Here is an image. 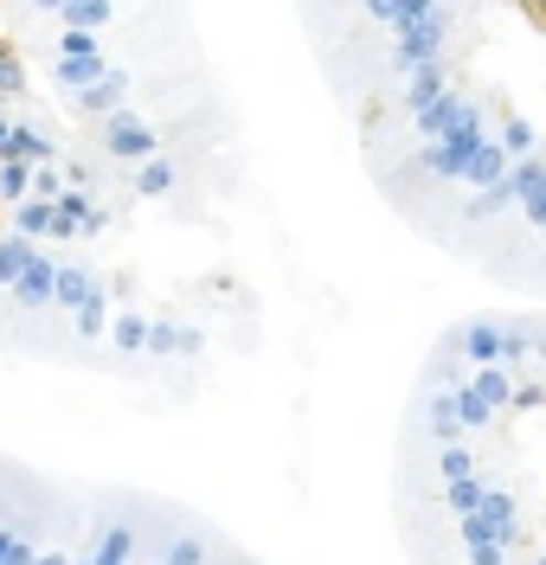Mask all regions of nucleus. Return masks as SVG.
Here are the masks:
<instances>
[{"instance_id": "nucleus-1", "label": "nucleus", "mask_w": 546, "mask_h": 565, "mask_svg": "<svg viewBox=\"0 0 546 565\" xmlns=\"http://www.w3.org/2000/svg\"><path fill=\"white\" fill-rule=\"evenodd\" d=\"M463 373L482 398H508V405H521L546 424V321H495V348L482 360H463ZM470 476L482 494H475V508L457 514V540H463L470 565H546V533H534V521H521L495 482H482L475 457Z\"/></svg>"}, {"instance_id": "nucleus-2", "label": "nucleus", "mask_w": 546, "mask_h": 565, "mask_svg": "<svg viewBox=\"0 0 546 565\" xmlns=\"http://www.w3.org/2000/svg\"><path fill=\"white\" fill-rule=\"evenodd\" d=\"M104 148H109V154H122V161H136V168H142L148 154H161V141L148 136L136 116H109V122H104Z\"/></svg>"}, {"instance_id": "nucleus-3", "label": "nucleus", "mask_w": 546, "mask_h": 565, "mask_svg": "<svg viewBox=\"0 0 546 565\" xmlns=\"http://www.w3.org/2000/svg\"><path fill=\"white\" fill-rule=\"evenodd\" d=\"M52 289H58V270H52L45 257H26V270L13 277V296H20V309H45V302H52Z\"/></svg>"}, {"instance_id": "nucleus-4", "label": "nucleus", "mask_w": 546, "mask_h": 565, "mask_svg": "<svg viewBox=\"0 0 546 565\" xmlns=\"http://www.w3.org/2000/svg\"><path fill=\"white\" fill-rule=\"evenodd\" d=\"M72 328L84 334V341H104V334H109V289H104V282H97V289L72 309Z\"/></svg>"}, {"instance_id": "nucleus-5", "label": "nucleus", "mask_w": 546, "mask_h": 565, "mask_svg": "<svg viewBox=\"0 0 546 565\" xmlns=\"http://www.w3.org/2000/svg\"><path fill=\"white\" fill-rule=\"evenodd\" d=\"M90 559H97V565H129V559H136V527H122V521L104 527V533H97V546H90Z\"/></svg>"}, {"instance_id": "nucleus-6", "label": "nucleus", "mask_w": 546, "mask_h": 565, "mask_svg": "<svg viewBox=\"0 0 546 565\" xmlns=\"http://www.w3.org/2000/svg\"><path fill=\"white\" fill-rule=\"evenodd\" d=\"M13 232H20V238H45V232H52V200L26 193V200L13 206Z\"/></svg>"}, {"instance_id": "nucleus-7", "label": "nucleus", "mask_w": 546, "mask_h": 565, "mask_svg": "<svg viewBox=\"0 0 546 565\" xmlns=\"http://www.w3.org/2000/svg\"><path fill=\"white\" fill-rule=\"evenodd\" d=\"M116 97H122V71H104L97 84H84V90H77V109H90V116H97V109H116Z\"/></svg>"}, {"instance_id": "nucleus-8", "label": "nucleus", "mask_w": 546, "mask_h": 565, "mask_svg": "<svg viewBox=\"0 0 546 565\" xmlns=\"http://www.w3.org/2000/svg\"><path fill=\"white\" fill-rule=\"evenodd\" d=\"M109 341L122 353H142L148 348V321L136 316V309H122V316H109Z\"/></svg>"}, {"instance_id": "nucleus-9", "label": "nucleus", "mask_w": 546, "mask_h": 565, "mask_svg": "<svg viewBox=\"0 0 546 565\" xmlns=\"http://www.w3.org/2000/svg\"><path fill=\"white\" fill-rule=\"evenodd\" d=\"M26 257H39L33 238H20V232H13V238H0V289H13V277L26 270Z\"/></svg>"}, {"instance_id": "nucleus-10", "label": "nucleus", "mask_w": 546, "mask_h": 565, "mask_svg": "<svg viewBox=\"0 0 546 565\" xmlns=\"http://www.w3.org/2000/svg\"><path fill=\"white\" fill-rule=\"evenodd\" d=\"M26 193H33V168H26V161H0V200L20 206Z\"/></svg>"}, {"instance_id": "nucleus-11", "label": "nucleus", "mask_w": 546, "mask_h": 565, "mask_svg": "<svg viewBox=\"0 0 546 565\" xmlns=\"http://www.w3.org/2000/svg\"><path fill=\"white\" fill-rule=\"evenodd\" d=\"M136 186H142V193H168V186H174V161H168V154H148L142 168H136Z\"/></svg>"}, {"instance_id": "nucleus-12", "label": "nucleus", "mask_w": 546, "mask_h": 565, "mask_svg": "<svg viewBox=\"0 0 546 565\" xmlns=\"http://www.w3.org/2000/svg\"><path fill=\"white\" fill-rule=\"evenodd\" d=\"M90 289H97V282H90V270H58V289H52V302H58V309H77Z\"/></svg>"}, {"instance_id": "nucleus-13", "label": "nucleus", "mask_w": 546, "mask_h": 565, "mask_svg": "<svg viewBox=\"0 0 546 565\" xmlns=\"http://www.w3.org/2000/svg\"><path fill=\"white\" fill-rule=\"evenodd\" d=\"M181 321H148V353H154V360H174V353H181Z\"/></svg>"}, {"instance_id": "nucleus-14", "label": "nucleus", "mask_w": 546, "mask_h": 565, "mask_svg": "<svg viewBox=\"0 0 546 565\" xmlns=\"http://www.w3.org/2000/svg\"><path fill=\"white\" fill-rule=\"evenodd\" d=\"M65 20L90 33V26H104V20H109V0H65Z\"/></svg>"}, {"instance_id": "nucleus-15", "label": "nucleus", "mask_w": 546, "mask_h": 565, "mask_svg": "<svg viewBox=\"0 0 546 565\" xmlns=\"http://www.w3.org/2000/svg\"><path fill=\"white\" fill-rule=\"evenodd\" d=\"M33 559H39V553L26 546V540H20V533L0 527V565H33Z\"/></svg>"}, {"instance_id": "nucleus-16", "label": "nucleus", "mask_w": 546, "mask_h": 565, "mask_svg": "<svg viewBox=\"0 0 546 565\" xmlns=\"http://www.w3.org/2000/svg\"><path fill=\"white\" fill-rule=\"evenodd\" d=\"M206 559H213V553H206V540H174L161 565H206Z\"/></svg>"}, {"instance_id": "nucleus-17", "label": "nucleus", "mask_w": 546, "mask_h": 565, "mask_svg": "<svg viewBox=\"0 0 546 565\" xmlns=\"http://www.w3.org/2000/svg\"><path fill=\"white\" fill-rule=\"evenodd\" d=\"M33 193H39V200H52V206L65 200V180H58V168H52V161H45V168H33Z\"/></svg>"}, {"instance_id": "nucleus-18", "label": "nucleus", "mask_w": 546, "mask_h": 565, "mask_svg": "<svg viewBox=\"0 0 546 565\" xmlns=\"http://www.w3.org/2000/svg\"><path fill=\"white\" fill-rule=\"evenodd\" d=\"M20 84H26V65H20V58H13V52H0V90H7V97H13V90H20Z\"/></svg>"}, {"instance_id": "nucleus-19", "label": "nucleus", "mask_w": 546, "mask_h": 565, "mask_svg": "<svg viewBox=\"0 0 546 565\" xmlns=\"http://www.w3.org/2000/svg\"><path fill=\"white\" fill-rule=\"evenodd\" d=\"M7 148H13V122H0V161H7Z\"/></svg>"}, {"instance_id": "nucleus-20", "label": "nucleus", "mask_w": 546, "mask_h": 565, "mask_svg": "<svg viewBox=\"0 0 546 565\" xmlns=\"http://www.w3.org/2000/svg\"><path fill=\"white\" fill-rule=\"evenodd\" d=\"M33 565H72V559H65V553H39Z\"/></svg>"}, {"instance_id": "nucleus-21", "label": "nucleus", "mask_w": 546, "mask_h": 565, "mask_svg": "<svg viewBox=\"0 0 546 565\" xmlns=\"http://www.w3.org/2000/svg\"><path fill=\"white\" fill-rule=\"evenodd\" d=\"M39 7H65V0H39Z\"/></svg>"}, {"instance_id": "nucleus-22", "label": "nucleus", "mask_w": 546, "mask_h": 565, "mask_svg": "<svg viewBox=\"0 0 546 565\" xmlns=\"http://www.w3.org/2000/svg\"><path fill=\"white\" fill-rule=\"evenodd\" d=\"M72 565H97V559H72Z\"/></svg>"}]
</instances>
